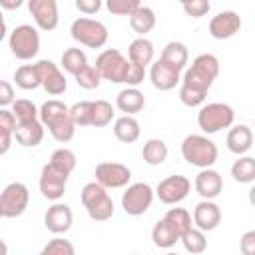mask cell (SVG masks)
<instances>
[{
  "mask_svg": "<svg viewBox=\"0 0 255 255\" xmlns=\"http://www.w3.org/2000/svg\"><path fill=\"white\" fill-rule=\"evenodd\" d=\"M239 249L243 255H255V229H249L241 235Z\"/></svg>",
  "mask_w": 255,
  "mask_h": 255,
  "instance_id": "f6af8a7d",
  "label": "cell"
},
{
  "mask_svg": "<svg viewBox=\"0 0 255 255\" xmlns=\"http://www.w3.org/2000/svg\"><path fill=\"white\" fill-rule=\"evenodd\" d=\"M231 177L239 183H251L255 179V159L251 155H241L231 165Z\"/></svg>",
  "mask_w": 255,
  "mask_h": 255,
  "instance_id": "1f68e13d",
  "label": "cell"
},
{
  "mask_svg": "<svg viewBox=\"0 0 255 255\" xmlns=\"http://www.w3.org/2000/svg\"><path fill=\"white\" fill-rule=\"evenodd\" d=\"M151 239H153V245H155V247H159V249H169V247H173V245L179 241V235H177L163 219H159V221L153 225V229H151Z\"/></svg>",
  "mask_w": 255,
  "mask_h": 255,
  "instance_id": "4dcf8cb0",
  "label": "cell"
},
{
  "mask_svg": "<svg viewBox=\"0 0 255 255\" xmlns=\"http://www.w3.org/2000/svg\"><path fill=\"white\" fill-rule=\"evenodd\" d=\"M96 181L106 189H120L126 187L131 179V169L118 161H104L96 165Z\"/></svg>",
  "mask_w": 255,
  "mask_h": 255,
  "instance_id": "8fae6325",
  "label": "cell"
},
{
  "mask_svg": "<svg viewBox=\"0 0 255 255\" xmlns=\"http://www.w3.org/2000/svg\"><path fill=\"white\" fill-rule=\"evenodd\" d=\"M36 72H38V80L40 86L50 94V96H60L66 92L68 82L62 74V70L52 62V60H38L36 64Z\"/></svg>",
  "mask_w": 255,
  "mask_h": 255,
  "instance_id": "4fadbf2b",
  "label": "cell"
},
{
  "mask_svg": "<svg viewBox=\"0 0 255 255\" xmlns=\"http://www.w3.org/2000/svg\"><path fill=\"white\" fill-rule=\"evenodd\" d=\"M0 255H8V245L4 239H0Z\"/></svg>",
  "mask_w": 255,
  "mask_h": 255,
  "instance_id": "816d5d0a",
  "label": "cell"
},
{
  "mask_svg": "<svg viewBox=\"0 0 255 255\" xmlns=\"http://www.w3.org/2000/svg\"><path fill=\"white\" fill-rule=\"evenodd\" d=\"M141 157L147 165H159L167 159V143L159 137H151L141 147Z\"/></svg>",
  "mask_w": 255,
  "mask_h": 255,
  "instance_id": "83f0119b",
  "label": "cell"
},
{
  "mask_svg": "<svg viewBox=\"0 0 255 255\" xmlns=\"http://www.w3.org/2000/svg\"><path fill=\"white\" fill-rule=\"evenodd\" d=\"M70 120L74 122V126L78 128H84V126H90V120H92V102L86 100V102H78L70 108Z\"/></svg>",
  "mask_w": 255,
  "mask_h": 255,
  "instance_id": "74e56055",
  "label": "cell"
},
{
  "mask_svg": "<svg viewBox=\"0 0 255 255\" xmlns=\"http://www.w3.org/2000/svg\"><path fill=\"white\" fill-rule=\"evenodd\" d=\"M159 60H161L163 64H167L169 68H173L175 72H179V74H181V70L187 66L189 52H187L185 44H181V42H175V40H173V42H167V44H165V48L161 50Z\"/></svg>",
  "mask_w": 255,
  "mask_h": 255,
  "instance_id": "603a6c76",
  "label": "cell"
},
{
  "mask_svg": "<svg viewBox=\"0 0 255 255\" xmlns=\"http://www.w3.org/2000/svg\"><path fill=\"white\" fill-rule=\"evenodd\" d=\"M239 28H241V18L233 10H223L209 20V34L215 40H227L235 36Z\"/></svg>",
  "mask_w": 255,
  "mask_h": 255,
  "instance_id": "2e32d148",
  "label": "cell"
},
{
  "mask_svg": "<svg viewBox=\"0 0 255 255\" xmlns=\"http://www.w3.org/2000/svg\"><path fill=\"white\" fill-rule=\"evenodd\" d=\"M181 155L187 163L207 169L217 161V145L203 133H191L181 141Z\"/></svg>",
  "mask_w": 255,
  "mask_h": 255,
  "instance_id": "3957f363",
  "label": "cell"
},
{
  "mask_svg": "<svg viewBox=\"0 0 255 255\" xmlns=\"http://www.w3.org/2000/svg\"><path fill=\"white\" fill-rule=\"evenodd\" d=\"M141 4L137 0H108L106 8L116 16H131Z\"/></svg>",
  "mask_w": 255,
  "mask_h": 255,
  "instance_id": "60d3db41",
  "label": "cell"
},
{
  "mask_svg": "<svg viewBox=\"0 0 255 255\" xmlns=\"http://www.w3.org/2000/svg\"><path fill=\"white\" fill-rule=\"evenodd\" d=\"M153 44L147 40V38H135L129 46H128V60L135 66H141L145 68L147 64L153 62Z\"/></svg>",
  "mask_w": 255,
  "mask_h": 255,
  "instance_id": "d4e9b609",
  "label": "cell"
},
{
  "mask_svg": "<svg viewBox=\"0 0 255 255\" xmlns=\"http://www.w3.org/2000/svg\"><path fill=\"white\" fill-rule=\"evenodd\" d=\"M76 78V84L80 86V88H84V90H94V88H98L100 86V82H102V76H100V72L94 68V66H86L78 76H74Z\"/></svg>",
  "mask_w": 255,
  "mask_h": 255,
  "instance_id": "f35d334b",
  "label": "cell"
},
{
  "mask_svg": "<svg viewBox=\"0 0 255 255\" xmlns=\"http://www.w3.org/2000/svg\"><path fill=\"white\" fill-rule=\"evenodd\" d=\"M116 106L120 112H124V116H133L143 110L145 98L137 88H126L116 96Z\"/></svg>",
  "mask_w": 255,
  "mask_h": 255,
  "instance_id": "cb8c5ba5",
  "label": "cell"
},
{
  "mask_svg": "<svg viewBox=\"0 0 255 255\" xmlns=\"http://www.w3.org/2000/svg\"><path fill=\"white\" fill-rule=\"evenodd\" d=\"M114 120V108L106 100H96L92 102V120L90 126L94 128H104Z\"/></svg>",
  "mask_w": 255,
  "mask_h": 255,
  "instance_id": "e575fe53",
  "label": "cell"
},
{
  "mask_svg": "<svg viewBox=\"0 0 255 255\" xmlns=\"http://www.w3.org/2000/svg\"><path fill=\"white\" fill-rule=\"evenodd\" d=\"M129 26H131V30H133L139 38H145V34L151 32L153 26H155V12H153L149 6H139V8L129 16Z\"/></svg>",
  "mask_w": 255,
  "mask_h": 255,
  "instance_id": "4316f807",
  "label": "cell"
},
{
  "mask_svg": "<svg viewBox=\"0 0 255 255\" xmlns=\"http://www.w3.org/2000/svg\"><path fill=\"white\" fill-rule=\"evenodd\" d=\"M24 2L22 0H0V10L2 8H8V10H16V8H20Z\"/></svg>",
  "mask_w": 255,
  "mask_h": 255,
  "instance_id": "681fc988",
  "label": "cell"
},
{
  "mask_svg": "<svg viewBox=\"0 0 255 255\" xmlns=\"http://www.w3.org/2000/svg\"><path fill=\"white\" fill-rule=\"evenodd\" d=\"M149 80H151V86L155 90L169 92V90H173L181 82V76H179V72H175L173 68H169L167 64H163L161 60H157V62H151Z\"/></svg>",
  "mask_w": 255,
  "mask_h": 255,
  "instance_id": "d6986e66",
  "label": "cell"
},
{
  "mask_svg": "<svg viewBox=\"0 0 255 255\" xmlns=\"http://www.w3.org/2000/svg\"><path fill=\"white\" fill-rule=\"evenodd\" d=\"M153 189L143 183V181H137V183H131L126 187L124 195H122V207L128 215L131 217H137V215H143L149 207H151V201H153Z\"/></svg>",
  "mask_w": 255,
  "mask_h": 255,
  "instance_id": "30bf717a",
  "label": "cell"
},
{
  "mask_svg": "<svg viewBox=\"0 0 255 255\" xmlns=\"http://www.w3.org/2000/svg\"><path fill=\"white\" fill-rule=\"evenodd\" d=\"M161 219H163L179 237H181L183 233H187V231L193 227L191 215H189V211L183 209V207H171V209H167Z\"/></svg>",
  "mask_w": 255,
  "mask_h": 255,
  "instance_id": "f1b7e54d",
  "label": "cell"
},
{
  "mask_svg": "<svg viewBox=\"0 0 255 255\" xmlns=\"http://www.w3.org/2000/svg\"><path fill=\"white\" fill-rule=\"evenodd\" d=\"M70 32L72 38L86 48H102L108 42V28L100 20H92L86 16L74 20Z\"/></svg>",
  "mask_w": 255,
  "mask_h": 255,
  "instance_id": "ba28073f",
  "label": "cell"
},
{
  "mask_svg": "<svg viewBox=\"0 0 255 255\" xmlns=\"http://www.w3.org/2000/svg\"><path fill=\"white\" fill-rule=\"evenodd\" d=\"M14 129H16V118H14L12 110L0 108V133L14 135Z\"/></svg>",
  "mask_w": 255,
  "mask_h": 255,
  "instance_id": "7bdbcfd3",
  "label": "cell"
},
{
  "mask_svg": "<svg viewBox=\"0 0 255 255\" xmlns=\"http://www.w3.org/2000/svg\"><path fill=\"white\" fill-rule=\"evenodd\" d=\"M48 163L54 165L58 171L70 175L74 171V167H76V153L72 149H68V147H60V149H56L50 155V161Z\"/></svg>",
  "mask_w": 255,
  "mask_h": 255,
  "instance_id": "d590c367",
  "label": "cell"
},
{
  "mask_svg": "<svg viewBox=\"0 0 255 255\" xmlns=\"http://www.w3.org/2000/svg\"><path fill=\"white\" fill-rule=\"evenodd\" d=\"M165 255H179V253H173V251H167Z\"/></svg>",
  "mask_w": 255,
  "mask_h": 255,
  "instance_id": "f5cc1de1",
  "label": "cell"
},
{
  "mask_svg": "<svg viewBox=\"0 0 255 255\" xmlns=\"http://www.w3.org/2000/svg\"><path fill=\"white\" fill-rule=\"evenodd\" d=\"M193 223H195V229L199 231H213L219 223H221V209L215 201H209V199H203L195 205L193 209Z\"/></svg>",
  "mask_w": 255,
  "mask_h": 255,
  "instance_id": "e0dca14e",
  "label": "cell"
},
{
  "mask_svg": "<svg viewBox=\"0 0 255 255\" xmlns=\"http://www.w3.org/2000/svg\"><path fill=\"white\" fill-rule=\"evenodd\" d=\"M143 78H145V68L135 66V64L129 62V70H128V76H126V82L124 84H128L129 88H135L137 84L143 82Z\"/></svg>",
  "mask_w": 255,
  "mask_h": 255,
  "instance_id": "ee69618b",
  "label": "cell"
},
{
  "mask_svg": "<svg viewBox=\"0 0 255 255\" xmlns=\"http://www.w3.org/2000/svg\"><path fill=\"white\" fill-rule=\"evenodd\" d=\"M219 74V60L213 54H199L185 70L179 86V100L187 108H197L205 102L207 90Z\"/></svg>",
  "mask_w": 255,
  "mask_h": 255,
  "instance_id": "6da1fadb",
  "label": "cell"
},
{
  "mask_svg": "<svg viewBox=\"0 0 255 255\" xmlns=\"http://www.w3.org/2000/svg\"><path fill=\"white\" fill-rule=\"evenodd\" d=\"M189 191H191V181L185 175H169L157 183L153 193L159 197L161 203L175 205V203L183 201L189 195Z\"/></svg>",
  "mask_w": 255,
  "mask_h": 255,
  "instance_id": "7c38bea8",
  "label": "cell"
},
{
  "mask_svg": "<svg viewBox=\"0 0 255 255\" xmlns=\"http://www.w3.org/2000/svg\"><path fill=\"white\" fill-rule=\"evenodd\" d=\"M38 118L42 122L44 128H48V131L52 133V137L60 143H66L74 137L76 133V126L70 120V108L60 102V100H48L40 106L38 110Z\"/></svg>",
  "mask_w": 255,
  "mask_h": 255,
  "instance_id": "7a4b0ae2",
  "label": "cell"
},
{
  "mask_svg": "<svg viewBox=\"0 0 255 255\" xmlns=\"http://www.w3.org/2000/svg\"><path fill=\"white\" fill-rule=\"evenodd\" d=\"M0 217H2V215H0Z\"/></svg>",
  "mask_w": 255,
  "mask_h": 255,
  "instance_id": "9f6ffc18",
  "label": "cell"
},
{
  "mask_svg": "<svg viewBox=\"0 0 255 255\" xmlns=\"http://www.w3.org/2000/svg\"><path fill=\"white\" fill-rule=\"evenodd\" d=\"M94 68L100 72L102 80H108L112 84H124L129 70V60L120 50L108 48L96 58Z\"/></svg>",
  "mask_w": 255,
  "mask_h": 255,
  "instance_id": "8992f818",
  "label": "cell"
},
{
  "mask_svg": "<svg viewBox=\"0 0 255 255\" xmlns=\"http://www.w3.org/2000/svg\"><path fill=\"white\" fill-rule=\"evenodd\" d=\"M62 68L72 74V76H78L86 66H88V58H86V52L82 48H68L64 54H62V60H60Z\"/></svg>",
  "mask_w": 255,
  "mask_h": 255,
  "instance_id": "f546056e",
  "label": "cell"
},
{
  "mask_svg": "<svg viewBox=\"0 0 255 255\" xmlns=\"http://www.w3.org/2000/svg\"><path fill=\"white\" fill-rule=\"evenodd\" d=\"M76 8L90 16V14H96L102 8V2L100 0H76Z\"/></svg>",
  "mask_w": 255,
  "mask_h": 255,
  "instance_id": "7dc6e473",
  "label": "cell"
},
{
  "mask_svg": "<svg viewBox=\"0 0 255 255\" xmlns=\"http://www.w3.org/2000/svg\"><path fill=\"white\" fill-rule=\"evenodd\" d=\"M14 88L10 82L6 80H0V108H8L14 104Z\"/></svg>",
  "mask_w": 255,
  "mask_h": 255,
  "instance_id": "bcb514c9",
  "label": "cell"
},
{
  "mask_svg": "<svg viewBox=\"0 0 255 255\" xmlns=\"http://www.w3.org/2000/svg\"><path fill=\"white\" fill-rule=\"evenodd\" d=\"M141 133V128H139V122L133 118V116H122L116 120L114 124V135L122 141V143H133L137 141Z\"/></svg>",
  "mask_w": 255,
  "mask_h": 255,
  "instance_id": "484cf974",
  "label": "cell"
},
{
  "mask_svg": "<svg viewBox=\"0 0 255 255\" xmlns=\"http://www.w3.org/2000/svg\"><path fill=\"white\" fill-rule=\"evenodd\" d=\"M14 135H16V141L20 145H24V147H36L44 139V126H42L40 120L26 122V124H16Z\"/></svg>",
  "mask_w": 255,
  "mask_h": 255,
  "instance_id": "7402d4cb",
  "label": "cell"
},
{
  "mask_svg": "<svg viewBox=\"0 0 255 255\" xmlns=\"http://www.w3.org/2000/svg\"><path fill=\"white\" fill-rule=\"evenodd\" d=\"M10 145H12V135H8V133H0V155L8 153Z\"/></svg>",
  "mask_w": 255,
  "mask_h": 255,
  "instance_id": "c3c4849f",
  "label": "cell"
},
{
  "mask_svg": "<svg viewBox=\"0 0 255 255\" xmlns=\"http://www.w3.org/2000/svg\"><path fill=\"white\" fill-rule=\"evenodd\" d=\"M14 82L18 88L22 90H36L40 88V80H38V72L34 64H24L14 72Z\"/></svg>",
  "mask_w": 255,
  "mask_h": 255,
  "instance_id": "836d02e7",
  "label": "cell"
},
{
  "mask_svg": "<svg viewBox=\"0 0 255 255\" xmlns=\"http://www.w3.org/2000/svg\"><path fill=\"white\" fill-rule=\"evenodd\" d=\"M72 223H74V213H72L70 205H66V203H54L52 207H48V211L44 215L46 229L56 235L70 231Z\"/></svg>",
  "mask_w": 255,
  "mask_h": 255,
  "instance_id": "ac0fdd59",
  "label": "cell"
},
{
  "mask_svg": "<svg viewBox=\"0 0 255 255\" xmlns=\"http://www.w3.org/2000/svg\"><path fill=\"white\" fill-rule=\"evenodd\" d=\"M6 38V22H4V14L0 10V42Z\"/></svg>",
  "mask_w": 255,
  "mask_h": 255,
  "instance_id": "f907efd6",
  "label": "cell"
},
{
  "mask_svg": "<svg viewBox=\"0 0 255 255\" xmlns=\"http://www.w3.org/2000/svg\"><path fill=\"white\" fill-rule=\"evenodd\" d=\"M30 203V191L24 183L12 181L8 183L0 193V215L14 219L20 217Z\"/></svg>",
  "mask_w": 255,
  "mask_h": 255,
  "instance_id": "9c48e42d",
  "label": "cell"
},
{
  "mask_svg": "<svg viewBox=\"0 0 255 255\" xmlns=\"http://www.w3.org/2000/svg\"><path fill=\"white\" fill-rule=\"evenodd\" d=\"M38 255H40V253H38Z\"/></svg>",
  "mask_w": 255,
  "mask_h": 255,
  "instance_id": "11a10c76",
  "label": "cell"
},
{
  "mask_svg": "<svg viewBox=\"0 0 255 255\" xmlns=\"http://www.w3.org/2000/svg\"><path fill=\"white\" fill-rule=\"evenodd\" d=\"M235 120V112L231 106L223 104V102H211L201 106V110L197 112V126L203 133L211 135L217 133L225 128H231Z\"/></svg>",
  "mask_w": 255,
  "mask_h": 255,
  "instance_id": "5b68a950",
  "label": "cell"
},
{
  "mask_svg": "<svg viewBox=\"0 0 255 255\" xmlns=\"http://www.w3.org/2000/svg\"><path fill=\"white\" fill-rule=\"evenodd\" d=\"M82 203L94 221H108L114 215V201L108 195L106 187H102L98 181H90L82 187Z\"/></svg>",
  "mask_w": 255,
  "mask_h": 255,
  "instance_id": "277c9868",
  "label": "cell"
},
{
  "mask_svg": "<svg viewBox=\"0 0 255 255\" xmlns=\"http://www.w3.org/2000/svg\"><path fill=\"white\" fill-rule=\"evenodd\" d=\"M181 8H183V12H185L187 16H191V18H201V16H205V14L209 12L211 4H209L207 0H191V2H183Z\"/></svg>",
  "mask_w": 255,
  "mask_h": 255,
  "instance_id": "b9f144b4",
  "label": "cell"
},
{
  "mask_svg": "<svg viewBox=\"0 0 255 255\" xmlns=\"http://www.w3.org/2000/svg\"><path fill=\"white\" fill-rule=\"evenodd\" d=\"M40 255H76V249L68 239H52L44 245Z\"/></svg>",
  "mask_w": 255,
  "mask_h": 255,
  "instance_id": "ab89813d",
  "label": "cell"
},
{
  "mask_svg": "<svg viewBox=\"0 0 255 255\" xmlns=\"http://www.w3.org/2000/svg\"><path fill=\"white\" fill-rule=\"evenodd\" d=\"M8 46L18 60H32L40 50V34L32 24H20L10 32Z\"/></svg>",
  "mask_w": 255,
  "mask_h": 255,
  "instance_id": "52a82bcc",
  "label": "cell"
},
{
  "mask_svg": "<svg viewBox=\"0 0 255 255\" xmlns=\"http://www.w3.org/2000/svg\"><path fill=\"white\" fill-rule=\"evenodd\" d=\"M133 255H137V253H133Z\"/></svg>",
  "mask_w": 255,
  "mask_h": 255,
  "instance_id": "db71d44e",
  "label": "cell"
},
{
  "mask_svg": "<svg viewBox=\"0 0 255 255\" xmlns=\"http://www.w3.org/2000/svg\"><path fill=\"white\" fill-rule=\"evenodd\" d=\"M179 241L183 243L185 251L191 253V255H199V253H203L207 249V237H205V233L199 231V229H195V227H191L187 233H183L179 237Z\"/></svg>",
  "mask_w": 255,
  "mask_h": 255,
  "instance_id": "d6a6232c",
  "label": "cell"
},
{
  "mask_svg": "<svg viewBox=\"0 0 255 255\" xmlns=\"http://www.w3.org/2000/svg\"><path fill=\"white\" fill-rule=\"evenodd\" d=\"M195 191L203 197V199H209L213 201L221 191H223V179L219 175V171L207 167V169H201L197 175H195Z\"/></svg>",
  "mask_w": 255,
  "mask_h": 255,
  "instance_id": "ffe728a7",
  "label": "cell"
},
{
  "mask_svg": "<svg viewBox=\"0 0 255 255\" xmlns=\"http://www.w3.org/2000/svg\"><path fill=\"white\" fill-rule=\"evenodd\" d=\"M68 177L70 175H66V173L58 171L54 165L46 163L40 171V191H42V195L50 201H58L66 193Z\"/></svg>",
  "mask_w": 255,
  "mask_h": 255,
  "instance_id": "5bb4252c",
  "label": "cell"
},
{
  "mask_svg": "<svg viewBox=\"0 0 255 255\" xmlns=\"http://www.w3.org/2000/svg\"><path fill=\"white\" fill-rule=\"evenodd\" d=\"M12 114L16 118V124H26L38 120V108L30 100H14L12 104Z\"/></svg>",
  "mask_w": 255,
  "mask_h": 255,
  "instance_id": "8d00e7d4",
  "label": "cell"
},
{
  "mask_svg": "<svg viewBox=\"0 0 255 255\" xmlns=\"http://www.w3.org/2000/svg\"><path fill=\"white\" fill-rule=\"evenodd\" d=\"M28 10L40 30L50 32L58 26V2L56 0H30Z\"/></svg>",
  "mask_w": 255,
  "mask_h": 255,
  "instance_id": "9a60e30c",
  "label": "cell"
},
{
  "mask_svg": "<svg viewBox=\"0 0 255 255\" xmlns=\"http://www.w3.org/2000/svg\"><path fill=\"white\" fill-rule=\"evenodd\" d=\"M225 141H227V149H229L231 153H235V155H245V153L251 149V145H253V131H251L249 126L239 124V126H235V128L229 129Z\"/></svg>",
  "mask_w": 255,
  "mask_h": 255,
  "instance_id": "44dd1931",
  "label": "cell"
}]
</instances>
